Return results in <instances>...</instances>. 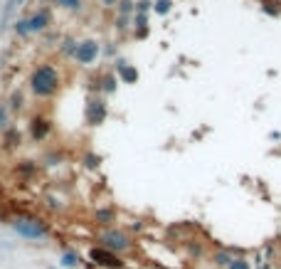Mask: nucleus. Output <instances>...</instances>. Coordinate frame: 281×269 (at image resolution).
Masks as SVG:
<instances>
[{
  "label": "nucleus",
  "mask_w": 281,
  "mask_h": 269,
  "mask_svg": "<svg viewBox=\"0 0 281 269\" xmlns=\"http://www.w3.org/2000/svg\"><path fill=\"white\" fill-rule=\"evenodd\" d=\"M269 139H271V141H279L281 133H279V131H271V133H269Z\"/></svg>",
  "instance_id": "obj_34"
},
{
  "label": "nucleus",
  "mask_w": 281,
  "mask_h": 269,
  "mask_svg": "<svg viewBox=\"0 0 281 269\" xmlns=\"http://www.w3.org/2000/svg\"><path fill=\"white\" fill-rule=\"evenodd\" d=\"M97 244L121 257L133 250V237L128 235L126 230H121V227H106V230H101L97 235Z\"/></svg>",
  "instance_id": "obj_2"
},
{
  "label": "nucleus",
  "mask_w": 281,
  "mask_h": 269,
  "mask_svg": "<svg viewBox=\"0 0 281 269\" xmlns=\"http://www.w3.org/2000/svg\"><path fill=\"white\" fill-rule=\"evenodd\" d=\"M5 104H8L10 114H20L22 109H25V97H22V92H20V89H13L10 97L5 99Z\"/></svg>",
  "instance_id": "obj_15"
},
{
  "label": "nucleus",
  "mask_w": 281,
  "mask_h": 269,
  "mask_svg": "<svg viewBox=\"0 0 281 269\" xmlns=\"http://www.w3.org/2000/svg\"><path fill=\"white\" fill-rule=\"evenodd\" d=\"M113 74L119 77L121 84H138V79H140V72L136 70V64H131L124 57H116L113 59Z\"/></svg>",
  "instance_id": "obj_8"
},
{
  "label": "nucleus",
  "mask_w": 281,
  "mask_h": 269,
  "mask_svg": "<svg viewBox=\"0 0 281 269\" xmlns=\"http://www.w3.org/2000/svg\"><path fill=\"white\" fill-rule=\"evenodd\" d=\"M131 32H133V37H136V40H146V37L151 35V25H143V28H131Z\"/></svg>",
  "instance_id": "obj_31"
},
{
  "label": "nucleus",
  "mask_w": 281,
  "mask_h": 269,
  "mask_svg": "<svg viewBox=\"0 0 281 269\" xmlns=\"http://www.w3.org/2000/svg\"><path fill=\"white\" fill-rule=\"evenodd\" d=\"M136 13L138 15L153 13V0H136Z\"/></svg>",
  "instance_id": "obj_28"
},
{
  "label": "nucleus",
  "mask_w": 281,
  "mask_h": 269,
  "mask_svg": "<svg viewBox=\"0 0 281 269\" xmlns=\"http://www.w3.org/2000/svg\"><path fill=\"white\" fill-rule=\"evenodd\" d=\"M77 47H79V40H77L74 35H64V37L59 40V55L64 57V59H74Z\"/></svg>",
  "instance_id": "obj_13"
},
{
  "label": "nucleus",
  "mask_w": 281,
  "mask_h": 269,
  "mask_svg": "<svg viewBox=\"0 0 281 269\" xmlns=\"http://www.w3.org/2000/svg\"><path fill=\"white\" fill-rule=\"evenodd\" d=\"M89 259L101 269H124L126 267V262H124L121 257L109 252V250H104V247H99V244H94V247L89 250Z\"/></svg>",
  "instance_id": "obj_6"
},
{
  "label": "nucleus",
  "mask_w": 281,
  "mask_h": 269,
  "mask_svg": "<svg viewBox=\"0 0 281 269\" xmlns=\"http://www.w3.org/2000/svg\"><path fill=\"white\" fill-rule=\"evenodd\" d=\"M227 269H252V262H249L247 257H235Z\"/></svg>",
  "instance_id": "obj_29"
},
{
  "label": "nucleus",
  "mask_w": 281,
  "mask_h": 269,
  "mask_svg": "<svg viewBox=\"0 0 281 269\" xmlns=\"http://www.w3.org/2000/svg\"><path fill=\"white\" fill-rule=\"evenodd\" d=\"M59 264H62V269H79L82 267V257L74 250H64L62 257H59Z\"/></svg>",
  "instance_id": "obj_14"
},
{
  "label": "nucleus",
  "mask_w": 281,
  "mask_h": 269,
  "mask_svg": "<svg viewBox=\"0 0 281 269\" xmlns=\"http://www.w3.org/2000/svg\"><path fill=\"white\" fill-rule=\"evenodd\" d=\"M116 208L111 205H106V208H97L94 210V222H97L101 230H106V227H116Z\"/></svg>",
  "instance_id": "obj_11"
},
{
  "label": "nucleus",
  "mask_w": 281,
  "mask_h": 269,
  "mask_svg": "<svg viewBox=\"0 0 281 269\" xmlns=\"http://www.w3.org/2000/svg\"><path fill=\"white\" fill-rule=\"evenodd\" d=\"M22 3H25V0H8V3L3 5V15H0V23L5 25V23H8L10 17H13L15 10H17V8H22Z\"/></svg>",
  "instance_id": "obj_18"
},
{
  "label": "nucleus",
  "mask_w": 281,
  "mask_h": 269,
  "mask_svg": "<svg viewBox=\"0 0 281 269\" xmlns=\"http://www.w3.org/2000/svg\"><path fill=\"white\" fill-rule=\"evenodd\" d=\"M101 52H104V57H106V59H116V57H119V44L116 42H106L104 44V47H101Z\"/></svg>",
  "instance_id": "obj_27"
},
{
  "label": "nucleus",
  "mask_w": 281,
  "mask_h": 269,
  "mask_svg": "<svg viewBox=\"0 0 281 269\" xmlns=\"http://www.w3.org/2000/svg\"><path fill=\"white\" fill-rule=\"evenodd\" d=\"M47 208H50V210H62V203H59V198L50 195V198H47Z\"/></svg>",
  "instance_id": "obj_32"
},
{
  "label": "nucleus",
  "mask_w": 281,
  "mask_h": 269,
  "mask_svg": "<svg viewBox=\"0 0 281 269\" xmlns=\"http://www.w3.org/2000/svg\"><path fill=\"white\" fill-rule=\"evenodd\" d=\"M259 8H262L269 17H279L281 15V0H259Z\"/></svg>",
  "instance_id": "obj_17"
},
{
  "label": "nucleus",
  "mask_w": 281,
  "mask_h": 269,
  "mask_svg": "<svg viewBox=\"0 0 281 269\" xmlns=\"http://www.w3.org/2000/svg\"><path fill=\"white\" fill-rule=\"evenodd\" d=\"M13 232L17 237H22V240H30V242H37V240H44L47 235H50V225L40 220V217H30V215H17L13 217Z\"/></svg>",
  "instance_id": "obj_3"
},
{
  "label": "nucleus",
  "mask_w": 281,
  "mask_h": 269,
  "mask_svg": "<svg viewBox=\"0 0 281 269\" xmlns=\"http://www.w3.org/2000/svg\"><path fill=\"white\" fill-rule=\"evenodd\" d=\"M106 116H109L106 97H101V94H91L84 104V124L89 128H97L106 121Z\"/></svg>",
  "instance_id": "obj_4"
},
{
  "label": "nucleus",
  "mask_w": 281,
  "mask_h": 269,
  "mask_svg": "<svg viewBox=\"0 0 281 269\" xmlns=\"http://www.w3.org/2000/svg\"><path fill=\"white\" fill-rule=\"evenodd\" d=\"M10 109H8V104H5V99L0 101V131H5V128L10 126Z\"/></svg>",
  "instance_id": "obj_26"
},
{
  "label": "nucleus",
  "mask_w": 281,
  "mask_h": 269,
  "mask_svg": "<svg viewBox=\"0 0 281 269\" xmlns=\"http://www.w3.org/2000/svg\"><path fill=\"white\" fill-rule=\"evenodd\" d=\"M28 28L30 35H42L52 28V10L50 8H37L35 13L28 15Z\"/></svg>",
  "instance_id": "obj_7"
},
{
  "label": "nucleus",
  "mask_w": 281,
  "mask_h": 269,
  "mask_svg": "<svg viewBox=\"0 0 281 269\" xmlns=\"http://www.w3.org/2000/svg\"><path fill=\"white\" fill-rule=\"evenodd\" d=\"M5 67V55H0V70Z\"/></svg>",
  "instance_id": "obj_35"
},
{
  "label": "nucleus",
  "mask_w": 281,
  "mask_h": 269,
  "mask_svg": "<svg viewBox=\"0 0 281 269\" xmlns=\"http://www.w3.org/2000/svg\"><path fill=\"white\" fill-rule=\"evenodd\" d=\"M101 57V42L94 40V37H84L79 40V47H77V55H74V62L79 67H91Z\"/></svg>",
  "instance_id": "obj_5"
},
{
  "label": "nucleus",
  "mask_w": 281,
  "mask_h": 269,
  "mask_svg": "<svg viewBox=\"0 0 281 269\" xmlns=\"http://www.w3.org/2000/svg\"><path fill=\"white\" fill-rule=\"evenodd\" d=\"M173 5H175V0H153V13L166 17L173 13Z\"/></svg>",
  "instance_id": "obj_22"
},
{
  "label": "nucleus",
  "mask_w": 281,
  "mask_h": 269,
  "mask_svg": "<svg viewBox=\"0 0 281 269\" xmlns=\"http://www.w3.org/2000/svg\"><path fill=\"white\" fill-rule=\"evenodd\" d=\"M0 143H3V151H17L22 146V133L17 131V126H8L3 131Z\"/></svg>",
  "instance_id": "obj_12"
},
{
  "label": "nucleus",
  "mask_w": 281,
  "mask_h": 269,
  "mask_svg": "<svg viewBox=\"0 0 281 269\" xmlns=\"http://www.w3.org/2000/svg\"><path fill=\"white\" fill-rule=\"evenodd\" d=\"M50 269H57V267H50Z\"/></svg>",
  "instance_id": "obj_36"
},
{
  "label": "nucleus",
  "mask_w": 281,
  "mask_h": 269,
  "mask_svg": "<svg viewBox=\"0 0 281 269\" xmlns=\"http://www.w3.org/2000/svg\"><path fill=\"white\" fill-rule=\"evenodd\" d=\"M30 141L32 143H42L47 141V136L52 133V121L42 116V114H35L32 119H30Z\"/></svg>",
  "instance_id": "obj_9"
},
{
  "label": "nucleus",
  "mask_w": 281,
  "mask_h": 269,
  "mask_svg": "<svg viewBox=\"0 0 281 269\" xmlns=\"http://www.w3.org/2000/svg\"><path fill=\"white\" fill-rule=\"evenodd\" d=\"M15 173H20V175H35L37 173V163L35 161H20L17 166H15Z\"/></svg>",
  "instance_id": "obj_23"
},
{
  "label": "nucleus",
  "mask_w": 281,
  "mask_h": 269,
  "mask_svg": "<svg viewBox=\"0 0 281 269\" xmlns=\"http://www.w3.org/2000/svg\"><path fill=\"white\" fill-rule=\"evenodd\" d=\"M101 3H104V8H116L119 0H101Z\"/></svg>",
  "instance_id": "obj_33"
},
{
  "label": "nucleus",
  "mask_w": 281,
  "mask_h": 269,
  "mask_svg": "<svg viewBox=\"0 0 281 269\" xmlns=\"http://www.w3.org/2000/svg\"><path fill=\"white\" fill-rule=\"evenodd\" d=\"M28 89L35 99H55L62 92V72L52 62H40L28 77Z\"/></svg>",
  "instance_id": "obj_1"
},
{
  "label": "nucleus",
  "mask_w": 281,
  "mask_h": 269,
  "mask_svg": "<svg viewBox=\"0 0 281 269\" xmlns=\"http://www.w3.org/2000/svg\"><path fill=\"white\" fill-rule=\"evenodd\" d=\"M82 163H84L86 170H99V166H101V156L99 153H84V158H82Z\"/></svg>",
  "instance_id": "obj_24"
},
{
  "label": "nucleus",
  "mask_w": 281,
  "mask_h": 269,
  "mask_svg": "<svg viewBox=\"0 0 281 269\" xmlns=\"http://www.w3.org/2000/svg\"><path fill=\"white\" fill-rule=\"evenodd\" d=\"M57 8L67 10V13H82L84 10V0H55Z\"/></svg>",
  "instance_id": "obj_20"
},
{
  "label": "nucleus",
  "mask_w": 281,
  "mask_h": 269,
  "mask_svg": "<svg viewBox=\"0 0 281 269\" xmlns=\"http://www.w3.org/2000/svg\"><path fill=\"white\" fill-rule=\"evenodd\" d=\"M232 259H235L232 250H217V252H212V257H210V262H212V264H215L217 269H227Z\"/></svg>",
  "instance_id": "obj_16"
},
{
  "label": "nucleus",
  "mask_w": 281,
  "mask_h": 269,
  "mask_svg": "<svg viewBox=\"0 0 281 269\" xmlns=\"http://www.w3.org/2000/svg\"><path fill=\"white\" fill-rule=\"evenodd\" d=\"M116 15L133 17V15H136V0H119V3H116Z\"/></svg>",
  "instance_id": "obj_19"
},
{
  "label": "nucleus",
  "mask_w": 281,
  "mask_h": 269,
  "mask_svg": "<svg viewBox=\"0 0 281 269\" xmlns=\"http://www.w3.org/2000/svg\"><path fill=\"white\" fill-rule=\"evenodd\" d=\"M116 89H119V77L113 74V70L101 72L99 74V94L101 97H111V94H116Z\"/></svg>",
  "instance_id": "obj_10"
},
{
  "label": "nucleus",
  "mask_w": 281,
  "mask_h": 269,
  "mask_svg": "<svg viewBox=\"0 0 281 269\" xmlns=\"http://www.w3.org/2000/svg\"><path fill=\"white\" fill-rule=\"evenodd\" d=\"M42 161H44V166H59V163H62V153H59V151H50Z\"/></svg>",
  "instance_id": "obj_30"
},
{
  "label": "nucleus",
  "mask_w": 281,
  "mask_h": 269,
  "mask_svg": "<svg viewBox=\"0 0 281 269\" xmlns=\"http://www.w3.org/2000/svg\"><path fill=\"white\" fill-rule=\"evenodd\" d=\"M113 30L119 32V35H124L131 30V17H124V15H116V20H113Z\"/></svg>",
  "instance_id": "obj_25"
},
{
  "label": "nucleus",
  "mask_w": 281,
  "mask_h": 269,
  "mask_svg": "<svg viewBox=\"0 0 281 269\" xmlns=\"http://www.w3.org/2000/svg\"><path fill=\"white\" fill-rule=\"evenodd\" d=\"M10 25H13V32L17 35V37H20V40H22V37H30L28 17H15L13 23H10Z\"/></svg>",
  "instance_id": "obj_21"
}]
</instances>
